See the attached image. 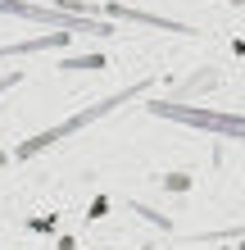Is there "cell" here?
<instances>
[{
	"mask_svg": "<svg viewBox=\"0 0 245 250\" xmlns=\"http://www.w3.org/2000/svg\"><path fill=\"white\" fill-rule=\"evenodd\" d=\"M146 91V82H136V86H127V91H118V96H109V100H95V105H86L82 114H73V119H64V123H55V127H46V132H37L32 141H23L19 146V155L27 159V155H37V150H50L55 141H64V137H73V132H82V127H91L100 114H109V109H118V105H127L132 96H141Z\"/></svg>",
	"mask_w": 245,
	"mask_h": 250,
	"instance_id": "1",
	"label": "cell"
},
{
	"mask_svg": "<svg viewBox=\"0 0 245 250\" xmlns=\"http://www.w3.org/2000/svg\"><path fill=\"white\" fill-rule=\"evenodd\" d=\"M0 14H19V19H37V23L64 27V32H95V37L113 32V23H105V19H82L77 9H46V5H27V0H0Z\"/></svg>",
	"mask_w": 245,
	"mask_h": 250,
	"instance_id": "2",
	"label": "cell"
},
{
	"mask_svg": "<svg viewBox=\"0 0 245 250\" xmlns=\"http://www.w3.org/2000/svg\"><path fill=\"white\" fill-rule=\"evenodd\" d=\"M150 114H159V119H177V123H191V127L223 132V137H236V141H245V119H241V114L195 109V105H172V100H159V105H150Z\"/></svg>",
	"mask_w": 245,
	"mask_h": 250,
	"instance_id": "3",
	"label": "cell"
},
{
	"mask_svg": "<svg viewBox=\"0 0 245 250\" xmlns=\"http://www.w3.org/2000/svg\"><path fill=\"white\" fill-rule=\"evenodd\" d=\"M73 32H50V37H37V41H19V46H0V55H27V50H46V46H64Z\"/></svg>",
	"mask_w": 245,
	"mask_h": 250,
	"instance_id": "4",
	"label": "cell"
},
{
	"mask_svg": "<svg viewBox=\"0 0 245 250\" xmlns=\"http://www.w3.org/2000/svg\"><path fill=\"white\" fill-rule=\"evenodd\" d=\"M100 64H105V60H100V55H86V60H68L64 68H100Z\"/></svg>",
	"mask_w": 245,
	"mask_h": 250,
	"instance_id": "5",
	"label": "cell"
},
{
	"mask_svg": "<svg viewBox=\"0 0 245 250\" xmlns=\"http://www.w3.org/2000/svg\"><path fill=\"white\" fill-rule=\"evenodd\" d=\"M19 78H23V73H5V78H0V91H9V86L19 82Z\"/></svg>",
	"mask_w": 245,
	"mask_h": 250,
	"instance_id": "6",
	"label": "cell"
},
{
	"mask_svg": "<svg viewBox=\"0 0 245 250\" xmlns=\"http://www.w3.org/2000/svg\"><path fill=\"white\" fill-rule=\"evenodd\" d=\"M0 168H5V155H0Z\"/></svg>",
	"mask_w": 245,
	"mask_h": 250,
	"instance_id": "7",
	"label": "cell"
}]
</instances>
